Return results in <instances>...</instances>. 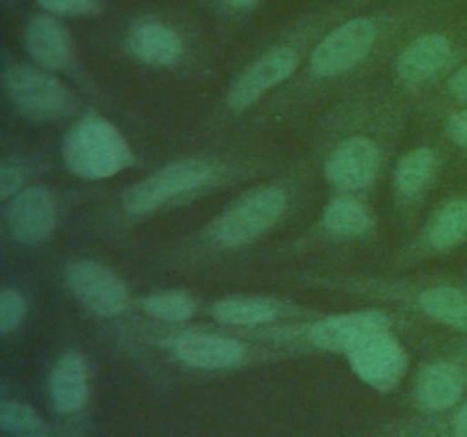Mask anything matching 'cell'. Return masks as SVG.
Listing matches in <instances>:
<instances>
[{
    "instance_id": "cell-10",
    "label": "cell",
    "mask_w": 467,
    "mask_h": 437,
    "mask_svg": "<svg viewBox=\"0 0 467 437\" xmlns=\"http://www.w3.org/2000/svg\"><path fill=\"white\" fill-rule=\"evenodd\" d=\"M146 328L150 344L167 351L178 364L201 371H233L254 358V346L231 332L210 330L185 323L150 321Z\"/></svg>"
},
{
    "instance_id": "cell-23",
    "label": "cell",
    "mask_w": 467,
    "mask_h": 437,
    "mask_svg": "<svg viewBox=\"0 0 467 437\" xmlns=\"http://www.w3.org/2000/svg\"><path fill=\"white\" fill-rule=\"evenodd\" d=\"M137 310L158 323H187L199 314L201 303L187 290H158L137 296Z\"/></svg>"
},
{
    "instance_id": "cell-30",
    "label": "cell",
    "mask_w": 467,
    "mask_h": 437,
    "mask_svg": "<svg viewBox=\"0 0 467 437\" xmlns=\"http://www.w3.org/2000/svg\"><path fill=\"white\" fill-rule=\"evenodd\" d=\"M445 94L454 103L467 105V62L459 64L450 76L445 77Z\"/></svg>"
},
{
    "instance_id": "cell-20",
    "label": "cell",
    "mask_w": 467,
    "mask_h": 437,
    "mask_svg": "<svg viewBox=\"0 0 467 437\" xmlns=\"http://www.w3.org/2000/svg\"><path fill=\"white\" fill-rule=\"evenodd\" d=\"M441 173V153L433 146L420 144L404 150L392 167L390 194L400 214L415 212L431 191Z\"/></svg>"
},
{
    "instance_id": "cell-21",
    "label": "cell",
    "mask_w": 467,
    "mask_h": 437,
    "mask_svg": "<svg viewBox=\"0 0 467 437\" xmlns=\"http://www.w3.org/2000/svg\"><path fill=\"white\" fill-rule=\"evenodd\" d=\"M465 371L454 360H436L424 364L413 382V401L424 412H442L454 408L465 391Z\"/></svg>"
},
{
    "instance_id": "cell-16",
    "label": "cell",
    "mask_w": 467,
    "mask_h": 437,
    "mask_svg": "<svg viewBox=\"0 0 467 437\" xmlns=\"http://www.w3.org/2000/svg\"><path fill=\"white\" fill-rule=\"evenodd\" d=\"M126 57L149 68H178L190 55V36L176 21L144 14L130 21L121 36Z\"/></svg>"
},
{
    "instance_id": "cell-15",
    "label": "cell",
    "mask_w": 467,
    "mask_h": 437,
    "mask_svg": "<svg viewBox=\"0 0 467 437\" xmlns=\"http://www.w3.org/2000/svg\"><path fill=\"white\" fill-rule=\"evenodd\" d=\"M467 244V196H451L433 208L413 237L395 253L397 267H413Z\"/></svg>"
},
{
    "instance_id": "cell-5",
    "label": "cell",
    "mask_w": 467,
    "mask_h": 437,
    "mask_svg": "<svg viewBox=\"0 0 467 437\" xmlns=\"http://www.w3.org/2000/svg\"><path fill=\"white\" fill-rule=\"evenodd\" d=\"M358 0L336 3L331 7L310 12L308 16L299 18L287 30H283L267 48L260 50L244 68H240L235 77L228 82L223 91L222 105L217 107L222 118H240L255 109L258 105L267 103L276 91H283L296 73L304 68L310 50L317 44L319 36L336 25L340 18L354 14Z\"/></svg>"
},
{
    "instance_id": "cell-9",
    "label": "cell",
    "mask_w": 467,
    "mask_h": 437,
    "mask_svg": "<svg viewBox=\"0 0 467 437\" xmlns=\"http://www.w3.org/2000/svg\"><path fill=\"white\" fill-rule=\"evenodd\" d=\"M3 91L14 114L32 126L71 123L82 114V100L73 86L35 62L5 59Z\"/></svg>"
},
{
    "instance_id": "cell-22",
    "label": "cell",
    "mask_w": 467,
    "mask_h": 437,
    "mask_svg": "<svg viewBox=\"0 0 467 437\" xmlns=\"http://www.w3.org/2000/svg\"><path fill=\"white\" fill-rule=\"evenodd\" d=\"M50 403L59 414L80 412L89 399V367L85 355L67 351L53 364L48 378Z\"/></svg>"
},
{
    "instance_id": "cell-31",
    "label": "cell",
    "mask_w": 467,
    "mask_h": 437,
    "mask_svg": "<svg viewBox=\"0 0 467 437\" xmlns=\"http://www.w3.org/2000/svg\"><path fill=\"white\" fill-rule=\"evenodd\" d=\"M450 432L451 437H467V403L461 405L459 412H456L454 419H451Z\"/></svg>"
},
{
    "instance_id": "cell-8",
    "label": "cell",
    "mask_w": 467,
    "mask_h": 437,
    "mask_svg": "<svg viewBox=\"0 0 467 437\" xmlns=\"http://www.w3.org/2000/svg\"><path fill=\"white\" fill-rule=\"evenodd\" d=\"M59 155L64 168L85 182H103L140 167V158L126 135L96 109H87L68 123Z\"/></svg>"
},
{
    "instance_id": "cell-4",
    "label": "cell",
    "mask_w": 467,
    "mask_h": 437,
    "mask_svg": "<svg viewBox=\"0 0 467 437\" xmlns=\"http://www.w3.org/2000/svg\"><path fill=\"white\" fill-rule=\"evenodd\" d=\"M401 130V109L377 94L351 96L322 127V178L333 194L368 198L377 189Z\"/></svg>"
},
{
    "instance_id": "cell-19",
    "label": "cell",
    "mask_w": 467,
    "mask_h": 437,
    "mask_svg": "<svg viewBox=\"0 0 467 437\" xmlns=\"http://www.w3.org/2000/svg\"><path fill=\"white\" fill-rule=\"evenodd\" d=\"M351 371L379 391H392L400 387L409 371V353L397 340L395 330H383L360 341L347 355Z\"/></svg>"
},
{
    "instance_id": "cell-6",
    "label": "cell",
    "mask_w": 467,
    "mask_h": 437,
    "mask_svg": "<svg viewBox=\"0 0 467 437\" xmlns=\"http://www.w3.org/2000/svg\"><path fill=\"white\" fill-rule=\"evenodd\" d=\"M304 285L322 287L356 299L377 300L413 312L433 323L467 335V290L450 280L395 276H336V273H308Z\"/></svg>"
},
{
    "instance_id": "cell-3",
    "label": "cell",
    "mask_w": 467,
    "mask_h": 437,
    "mask_svg": "<svg viewBox=\"0 0 467 437\" xmlns=\"http://www.w3.org/2000/svg\"><path fill=\"white\" fill-rule=\"evenodd\" d=\"M306 168L276 171L242 189L208 223L187 235L171 253L167 267L199 269L246 253L272 235L299 205Z\"/></svg>"
},
{
    "instance_id": "cell-27",
    "label": "cell",
    "mask_w": 467,
    "mask_h": 437,
    "mask_svg": "<svg viewBox=\"0 0 467 437\" xmlns=\"http://www.w3.org/2000/svg\"><path fill=\"white\" fill-rule=\"evenodd\" d=\"M36 5L57 18L99 16L105 9L103 0H36Z\"/></svg>"
},
{
    "instance_id": "cell-25",
    "label": "cell",
    "mask_w": 467,
    "mask_h": 437,
    "mask_svg": "<svg viewBox=\"0 0 467 437\" xmlns=\"http://www.w3.org/2000/svg\"><path fill=\"white\" fill-rule=\"evenodd\" d=\"M0 431L7 435H27L44 431V419L32 405L23 401L5 399L0 403Z\"/></svg>"
},
{
    "instance_id": "cell-32",
    "label": "cell",
    "mask_w": 467,
    "mask_h": 437,
    "mask_svg": "<svg viewBox=\"0 0 467 437\" xmlns=\"http://www.w3.org/2000/svg\"><path fill=\"white\" fill-rule=\"evenodd\" d=\"M16 437H50V435H46V432H27V435H16Z\"/></svg>"
},
{
    "instance_id": "cell-24",
    "label": "cell",
    "mask_w": 467,
    "mask_h": 437,
    "mask_svg": "<svg viewBox=\"0 0 467 437\" xmlns=\"http://www.w3.org/2000/svg\"><path fill=\"white\" fill-rule=\"evenodd\" d=\"M48 171V162L39 155L30 153H7L0 159V200H9L23 191L26 187L35 185L44 173Z\"/></svg>"
},
{
    "instance_id": "cell-18",
    "label": "cell",
    "mask_w": 467,
    "mask_h": 437,
    "mask_svg": "<svg viewBox=\"0 0 467 437\" xmlns=\"http://www.w3.org/2000/svg\"><path fill=\"white\" fill-rule=\"evenodd\" d=\"M377 232V214L368 198L354 194H333V198L319 212L308 235L295 246V250L319 244H354L365 241Z\"/></svg>"
},
{
    "instance_id": "cell-1",
    "label": "cell",
    "mask_w": 467,
    "mask_h": 437,
    "mask_svg": "<svg viewBox=\"0 0 467 437\" xmlns=\"http://www.w3.org/2000/svg\"><path fill=\"white\" fill-rule=\"evenodd\" d=\"M272 173H276L274 159L249 150L182 155L119 191L109 208L96 214L94 232L112 235L130 230L155 214L187 208L226 187L263 180Z\"/></svg>"
},
{
    "instance_id": "cell-14",
    "label": "cell",
    "mask_w": 467,
    "mask_h": 437,
    "mask_svg": "<svg viewBox=\"0 0 467 437\" xmlns=\"http://www.w3.org/2000/svg\"><path fill=\"white\" fill-rule=\"evenodd\" d=\"M23 48L36 66L68 77L80 89L94 91V82L78 57L76 44L68 27L64 25V18L46 12L32 14L23 25Z\"/></svg>"
},
{
    "instance_id": "cell-11",
    "label": "cell",
    "mask_w": 467,
    "mask_h": 437,
    "mask_svg": "<svg viewBox=\"0 0 467 437\" xmlns=\"http://www.w3.org/2000/svg\"><path fill=\"white\" fill-rule=\"evenodd\" d=\"M78 191H64L46 182H35L3 203V235L16 249H41L57 235Z\"/></svg>"
},
{
    "instance_id": "cell-2",
    "label": "cell",
    "mask_w": 467,
    "mask_h": 437,
    "mask_svg": "<svg viewBox=\"0 0 467 437\" xmlns=\"http://www.w3.org/2000/svg\"><path fill=\"white\" fill-rule=\"evenodd\" d=\"M429 16V0H400L365 14H349L328 27L295 80L267 100L265 117L287 114L345 85L372 66L413 23Z\"/></svg>"
},
{
    "instance_id": "cell-26",
    "label": "cell",
    "mask_w": 467,
    "mask_h": 437,
    "mask_svg": "<svg viewBox=\"0 0 467 437\" xmlns=\"http://www.w3.org/2000/svg\"><path fill=\"white\" fill-rule=\"evenodd\" d=\"M30 312V300L18 287H3L0 290V335L9 337L18 332Z\"/></svg>"
},
{
    "instance_id": "cell-7",
    "label": "cell",
    "mask_w": 467,
    "mask_h": 437,
    "mask_svg": "<svg viewBox=\"0 0 467 437\" xmlns=\"http://www.w3.org/2000/svg\"><path fill=\"white\" fill-rule=\"evenodd\" d=\"M395 314L381 308H369L356 310V312L313 314V317L299 319V321L235 332L249 337V340L267 341L272 346H299V349L308 351L340 353L347 358L363 340L377 335V332L395 330Z\"/></svg>"
},
{
    "instance_id": "cell-17",
    "label": "cell",
    "mask_w": 467,
    "mask_h": 437,
    "mask_svg": "<svg viewBox=\"0 0 467 437\" xmlns=\"http://www.w3.org/2000/svg\"><path fill=\"white\" fill-rule=\"evenodd\" d=\"M205 312L226 330H251V328L278 326L313 317L315 308L285 299L278 294H233L213 300Z\"/></svg>"
},
{
    "instance_id": "cell-29",
    "label": "cell",
    "mask_w": 467,
    "mask_h": 437,
    "mask_svg": "<svg viewBox=\"0 0 467 437\" xmlns=\"http://www.w3.org/2000/svg\"><path fill=\"white\" fill-rule=\"evenodd\" d=\"M445 135L456 148L467 150V105L463 109H456V112L447 117Z\"/></svg>"
},
{
    "instance_id": "cell-12",
    "label": "cell",
    "mask_w": 467,
    "mask_h": 437,
    "mask_svg": "<svg viewBox=\"0 0 467 437\" xmlns=\"http://www.w3.org/2000/svg\"><path fill=\"white\" fill-rule=\"evenodd\" d=\"M64 287L85 312L114 321L137 310V296L128 282L99 259H68L62 269Z\"/></svg>"
},
{
    "instance_id": "cell-13",
    "label": "cell",
    "mask_w": 467,
    "mask_h": 437,
    "mask_svg": "<svg viewBox=\"0 0 467 437\" xmlns=\"http://www.w3.org/2000/svg\"><path fill=\"white\" fill-rule=\"evenodd\" d=\"M459 46L442 30H424L400 46L392 59V82L400 91H420L454 71Z\"/></svg>"
},
{
    "instance_id": "cell-28",
    "label": "cell",
    "mask_w": 467,
    "mask_h": 437,
    "mask_svg": "<svg viewBox=\"0 0 467 437\" xmlns=\"http://www.w3.org/2000/svg\"><path fill=\"white\" fill-rule=\"evenodd\" d=\"M214 14L223 18H231V21H240V18L254 14L265 0H203Z\"/></svg>"
}]
</instances>
